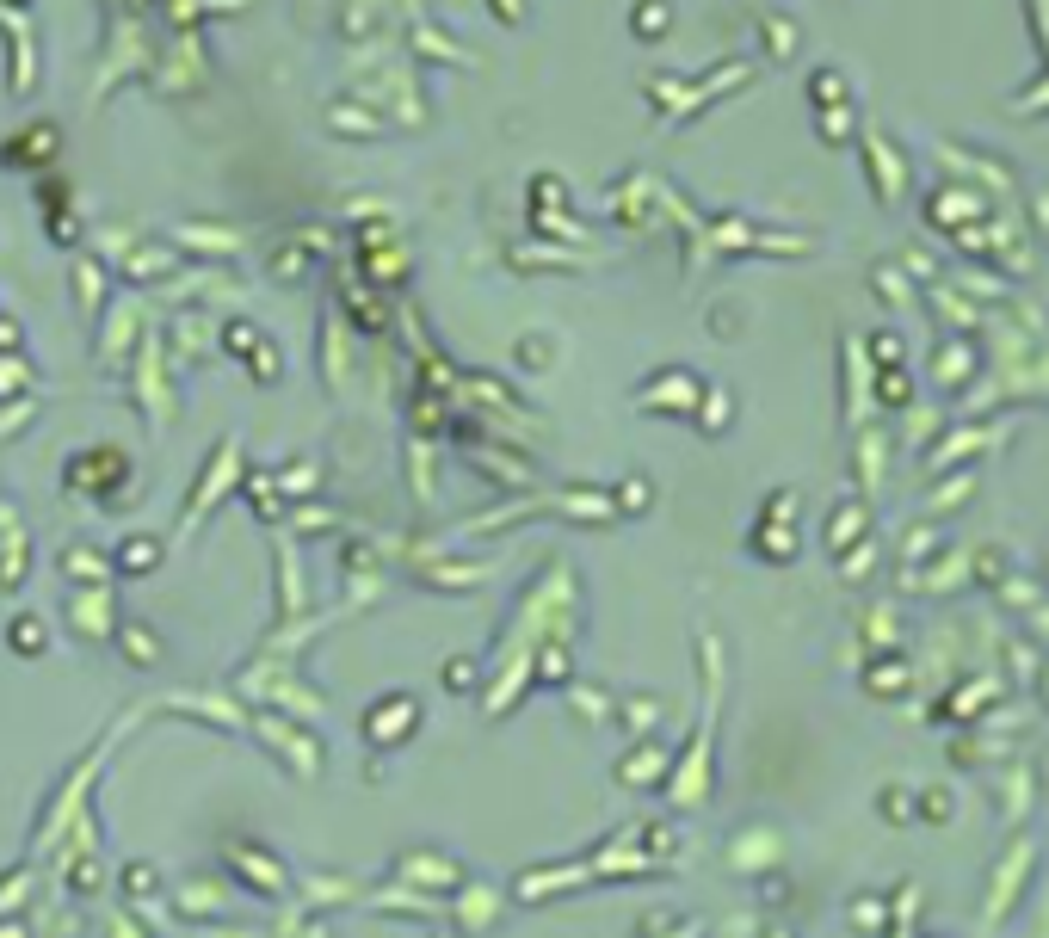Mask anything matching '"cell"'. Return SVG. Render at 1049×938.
I'll use <instances>...</instances> for the list:
<instances>
[{
    "mask_svg": "<svg viewBox=\"0 0 1049 938\" xmlns=\"http://www.w3.org/2000/svg\"><path fill=\"white\" fill-rule=\"evenodd\" d=\"M636 31H642V38H661V31H667V7H661V0H655V7H636Z\"/></svg>",
    "mask_w": 1049,
    "mask_h": 938,
    "instance_id": "2",
    "label": "cell"
},
{
    "mask_svg": "<svg viewBox=\"0 0 1049 938\" xmlns=\"http://www.w3.org/2000/svg\"><path fill=\"white\" fill-rule=\"evenodd\" d=\"M149 556H161V550L149 544V537H130V544L118 550V562H124V574H149V568H142V562H149Z\"/></svg>",
    "mask_w": 1049,
    "mask_h": 938,
    "instance_id": "1",
    "label": "cell"
}]
</instances>
